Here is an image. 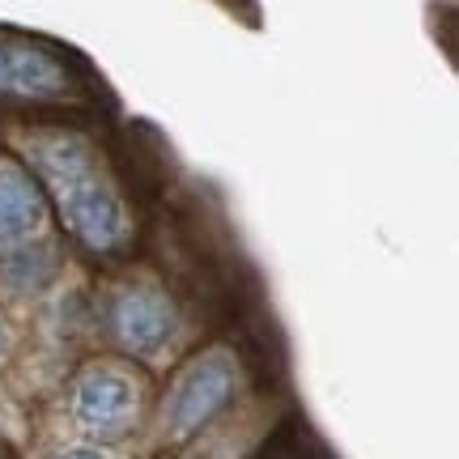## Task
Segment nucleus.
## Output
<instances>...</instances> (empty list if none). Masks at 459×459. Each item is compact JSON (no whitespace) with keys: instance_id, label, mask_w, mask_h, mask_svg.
Returning <instances> with one entry per match:
<instances>
[{"instance_id":"8","label":"nucleus","mask_w":459,"mask_h":459,"mask_svg":"<svg viewBox=\"0 0 459 459\" xmlns=\"http://www.w3.org/2000/svg\"><path fill=\"white\" fill-rule=\"evenodd\" d=\"M56 459H102L99 451H65V455H56Z\"/></svg>"},{"instance_id":"1","label":"nucleus","mask_w":459,"mask_h":459,"mask_svg":"<svg viewBox=\"0 0 459 459\" xmlns=\"http://www.w3.org/2000/svg\"><path fill=\"white\" fill-rule=\"evenodd\" d=\"M34 162L48 175L51 192L60 200L65 226L73 230V238H82L90 251H115L124 243V213L119 200L107 192L94 175V153L77 136H56L34 149Z\"/></svg>"},{"instance_id":"7","label":"nucleus","mask_w":459,"mask_h":459,"mask_svg":"<svg viewBox=\"0 0 459 459\" xmlns=\"http://www.w3.org/2000/svg\"><path fill=\"white\" fill-rule=\"evenodd\" d=\"M51 277H56V251L48 243L17 247V251H9V260H4V281L13 285L17 294H39Z\"/></svg>"},{"instance_id":"5","label":"nucleus","mask_w":459,"mask_h":459,"mask_svg":"<svg viewBox=\"0 0 459 459\" xmlns=\"http://www.w3.org/2000/svg\"><path fill=\"white\" fill-rule=\"evenodd\" d=\"M73 409H77V421H82L90 434L115 438V434L132 421V412H136V387H132L124 375H115V370H90V375L77 383Z\"/></svg>"},{"instance_id":"3","label":"nucleus","mask_w":459,"mask_h":459,"mask_svg":"<svg viewBox=\"0 0 459 459\" xmlns=\"http://www.w3.org/2000/svg\"><path fill=\"white\" fill-rule=\"evenodd\" d=\"M234 395V370L226 358H204L196 361L187 375L175 383V392L166 400V426L170 434H192L204 421H213L217 412L230 404Z\"/></svg>"},{"instance_id":"2","label":"nucleus","mask_w":459,"mask_h":459,"mask_svg":"<svg viewBox=\"0 0 459 459\" xmlns=\"http://www.w3.org/2000/svg\"><path fill=\"white\" fill-rule=\"evenodd\" d=\"M73 90V77L60 56L39 48L22 34L0 30V99H65Z\"/></svg>"},{"instance_id":"9","label":"nucleus","mask_w":459,"mask_h":459,"mask_svg":"<svg viewBox=\"0 0 459 459\" xmlns=\"http://www.w3.org/2000/svg\"><path fill=\"white\" fill-rule=\"evenodd\" d=\"M0 349H4V328H0Z\"/></svg>"},{"instance_id":"4","label":"nucleus","mask_w":459,"mask_h":459,"mask_svg":"<svg viewBox=\"0 0 459 459\" xmlns=\"http://www.w3.org/2000/svg\"><path fill=\"white\" fill-rule=\"evenodd\" d=\"M107 324H111V336L128 353L145 358V353H158L175 336V307L158 290H124V294H115Z\"/></svg>"},{"instance_id":"6","label":"nucleus","mask_w":459,"mask_h":459,"mask_svg":"<svg viewBox=\"0 0 459 459\" xmlns=\"http://www.w3.org/2000/svg\"><path fill=\"white\" fill-rule=\"evenodd\" d=\"M43 217L48 209L30 175H22L17 166H0V247L26 243L43 226Z\"/></svg>"}]
</instances>
